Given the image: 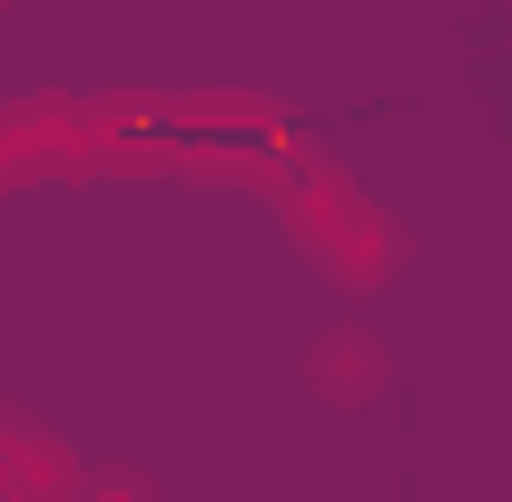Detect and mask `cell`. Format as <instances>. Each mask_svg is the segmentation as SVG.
<instances>
[{"label":"cell","mask_w":512,"mask_h":502,"mask_svg":"<svg viewBox=\"0 0 512 502\" xmlns=\"http://www.w3.org/2000/svg\"><path fill=\"white\" fill-rule=\"evenodd\" d=\"M276 217H286V237L306 247V266L335 276V286H355V296L394 286V266H404V227H394L335 158H286V178H276Z\"/></svg>","instance_id":"1"},{"label":"cell","mask_w":512,"mask_h":502,"mask_svg":"<svg viewBox=\"0 0 512 502\" xmlns=\"http://www.w3.org/2000/svg\"><path fill=\"white\" fill-rule=\"evenodd\" d=\"M89 473H79V453H69L50 424H0V493L40 502V493H79Z\"/></svg>","instance_id":"2"},{"label":"cell","mask_w":512,"mask_h":502,"mask_svg":"<svg viewBox=\"0 0 512 502\" xmlns=\"http://www.w3.org/2000/svg\"><path fill=\"white\" fill-rule=\"evenodd\" d=\"M306 384L325 404H375L384 394V345L375 335H316L306 345Z\"/></svg>","instance_id":"3"}]
</instances>
